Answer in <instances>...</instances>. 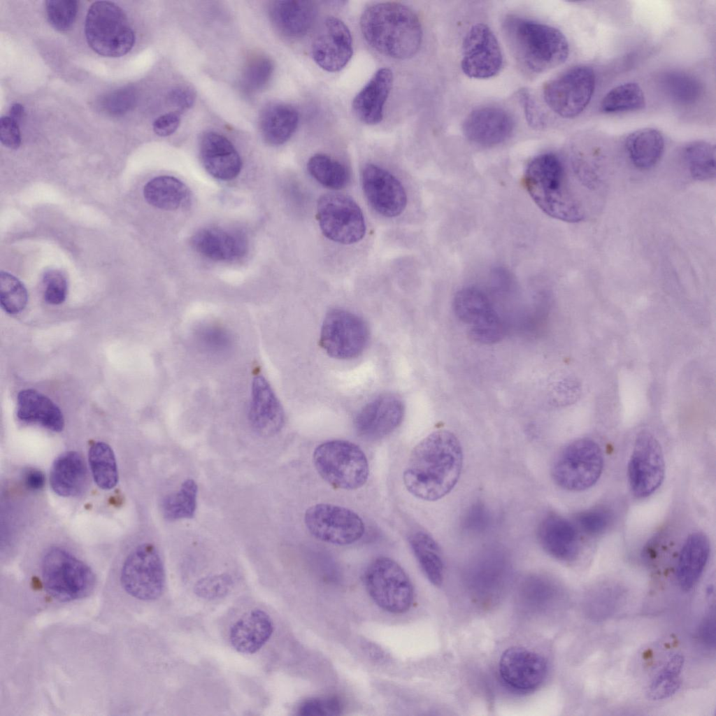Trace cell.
Masks as SVG:
<instances>
[{
  "label": "cell",
  "instance_id": "cell-1",
  "mask_svg": "<svg viewBox=\"0 0 716 716\" xmlns=\"http://www.w3.org/2000/svg\"><path fill=\"white\" fill-rule=\"evenodd\" d=\"M461 444L452 432L438 430L412 450L403 474L407 490L424 501H434L456 485L462 468Z\"/></svg>",
  "mask_w": 716,
  "mask_h": 716
},
{
  "label": "cell",
  "instance_id": "cell-2",
  "mask_svg": "<svg viewBox=\"0 0 716 716\" xmlns=\"http://www.w3.org/2000/svg\"><path fill=\"white\" fill-rule=\"evenodd\" d=\"M360 27L366 42L391 58L409 59L421 45L422 30L419 18L411 8L400 3L379 2L368 6L361 14Z\"/></svg>",
  "mask_w": 716,
  "mask_h": 716
},
{
  "label": "cell",
  "instance_id": "cell-3",
  "mask_svg": "<svg viewBox=\"0 0 716 716\" xmlns=\"http://www.w3.org/2000/svg\"><path fill=\"white\" fill-rule=\"evenodd\" d=\"M502 29L513 56L529 73L547 71L568 58V41L554 27L512 15L504 19Z\"/></svg>",
  "mask_w": 716,
  "mask_h": 716
},
{
  "label": "cell",
  "instance_id": "cell-4",
  "mask_svg": "<svg viewBox=\"0 0 716 716\" xmlns=\"http://www.w3.org/2000/svg\"><path fill=\"white\" fill-rule=\"evenodd\" d=\"M524 184L534 201L549 216L568 222L583 220L566 165L557 154L547 152L534 158L526 169Z\"/></svg>",
  "mask_w": 716,
  "mask_h": 716
},
{
  "label": "cell",
  "instance_id": "cell-5",
  "mask_svg": "<svg viewBox=\"0 0 716 716\" xmlns=\"http://www.w3.org/2000/svg\"><path fill=\"white\" fill-rule=\"evenodd\" d=\"M314 466L327 483L336 489L361 487L369 474L368 459L356 444L345 440L325 441L313 454Z\"/></svg>",
  "mask_w": 716,
  "mask_h": 716
},
{
  "label": "cell",
  "instance_id": "cell-6",
  "mask_svg": "<svg viewBox=\"0 0 716 716\" xmlns=\"http://www.w3.org/2000/svg\"><path fill=\"white\" fill-rule=\"evenodd\" d=\"M45 591L60 602H70L90 595L95 587L92 570L83 561L61 547L49 549L41 565Z\"/></svg>",
  "mask_w": 716,
  "mask_h": 716
},
{
  "label": "cell",
  "instance_id": "cell-7",
  "mask_svg": "<svg viewBox=\"0 0 716 716\" xmlns=\"http://www.w3.org/2000/svg\"><path fill=\"white\" fill-rule=\"evenodd\" d=\"M90 48L106 57H121L135 43V34L124 10L108 1H97L89 8L85 27Z\"/></svg>",
  "mask_w": 716,
  "mask_h": 716
},
{
  "label": "cell",
  "instance_id": "cell-8",
  "mask_svg": "<svg viewBox=\"0 0 716 716\" xmlns=\"http://www.w3.org/2000/svg\"><path fill=\"white\" fill-rule=\"evenodd\" d=\"M603 468V456L598 444L589 438H580L559 453L552 467V476L561 488L580 492L593 486Z\"/></svg>",
  "mask_w": 716,
  "mask_h": 716
},
{
  "label": "cell",
  "instance_id": "cell-9",
  "mask_svg": "<svg viewBox=\"0 0 716 716\" xmlns=\"http://www.w3.org/2000/svg\"><path fill=\"white\" fill-rule=\"evenodd\" d=\"M364 584L371 598L387 612L404 613L413 604V584L403 568L390 558L372 561L365 571Z\"/></svg>",
  "mask_w": 716,
  "mask_h": 716
},
{
  "label": "cell",
  "instance_id": "cell-10",
  "mask_svg": "<svg viewBox=\"0 0 716 716\" xmlns=\"http://www.w3.org/2000/svg\"><path fill=\"white\" fill-rule=\"evenodd\" d=\"M316 216L323 235L334 242L355 243L366 234L361 209L348 195L338 192L322 195L317 201Z\"/></svg>",
  "mask_w": 716,
  "mask_h": 716
},
{
  "label": "cell",
  "instance_id": "cell-11",
  "mask_svg": "<svg viewBox=\"0 0 716 716\" xmlns=\"http://www.w3.org/2000/svg\"><path fill=\"white\" fill-rule=\"evenodd\" d=\"M596 83L594 70L585 65L572 66L545 83L543 96L547 106L564 118L579 115L588 106Z\"/></svg>",
  "mask_w": 716,
  "mask_h": 716
},
{
  "label": "cell",
  "instance_id": "cell-12",
  "mask_svg": "<svg viewBox=\"0 0 716 716\" xmlns=\"http://www.w3.org/2000/svg\"><path fill=\"white\" fill-rule=\"evenodd\" d=\"M120 581L126 592L137 599L153 601L161 596L165 571L155 545L141 544L127 556L121 568Z\"/></svg>",
  "mask_w": 716,
  "mask_h": 716
},
{
  "label": "cell",
  "instance_id": "cell-13",
  "mask_svg": "<svg viewBox=\"0 0 716 716\" xmlns=\"http://www.w3.org/2000/svg\"><path fill=\"white\" fill-rule=\"evenodd\" d=\"M369 338L367 324L358 315L346 310H329L323 321L320 346L331 357L340 359L360 355Z\"/></svg>",
  "mask_w": 716,
  "mask_h": 716
},
{
  "label": "cell",
  "instance_id": "cell-14",
  "mask_svg": "<svg viewBox=\"0 0 716 716\" xmlns=\"http://www.w3.org/2000/svg\"><path fill=\"white\" fill-rule=\"evenodd\" d=\"M304 522L313 537L337 545L357 542L365 530L363 520L355 512L332 503H317L308 508Z\"/></svg>",
  "mask_w": 716,
  "mask_h": 716
},
{
  "label": "cell",
  "instance_id": "cell-15",
  "mask_svg": "<svg viewBox=\"0 0 716 716\" xmlns=\"http://www.w3.org/2000/svg\"><path fill=\"white\" fill-rule=\"evenodd\" d=\"M627 471L631 490L637 498L651 495L662 483L665 475L664 453L651 433L642 431L637 435Z\"/></svg>",
  "mask_w": 716,
  "mask_h": 716
},
{
  "label": "cell",
  "instance_id": "cell-16",
  "mask_svg": "<svg viewBox=\"0 0 716 716\" xmlns=\"http://www.w3.org/2000/svg\"><path fill=\"white\" fill-rule=\"evenodd\" d=\"M503 64L499 42L491 29L483 23L473 25L462 46L461 67L467 76L484 79L497 74Z\"/></svg>",
  "mask_w": 716,
  "mask_h": 716
},
{
  "label": "cell",
  "instance_id": "cell-17",
  "mask_svg": "<svg viewBox=\"0 0 716 716\" xmlns=\"http://www.w3.org/2000/svg\"><path fill=\"white\" fill-rule=\"evenodd\" d=\"M498 670L501 680L508 689L524 694L540 687L547 677L548 666L539 654L513 647L502 654Z\"/></svg>",
  "mask_w": 716,
  "mask_h": 716
},
{
  "label": "cell",
  "instance_id": "cell-18",
  "mask_svg": "<svg viewBox=\"0 0 716 716\" xmlns=\"http://www.w3.org/2000/svg\"><path fill=\"white\" fill-rule=\"evenodd\" d=\"M361 183L368 203L382 216L396 217L406 208L407 195L404 187L387 170L374 164H366Z\"/></svg>",
  "mask_w": 716,
  "mask_h": 716
},
{
  "label": "cell",
  "instance_id": "cell-19",
  "mask_svg": "<svg viewBox=\"0 0 716 716\" xmlns=\"http://www.w3.org/2000/svg\"><path fill=\"white\" fill-rule=\"evenodd\" d=\"M352 53V38L348 27L340 19L328 17L312 45L315 62L328 72H337L347 65Z\"/></svg>",
  "mask_w": 716,
  "mask_h": 716
},
{
  "label": "cell",
  "instance_id": "cell-20",
  "mask_svg": "<svg viewBox=\"0 0 716 716\" xmlns=\"http://www.w3.org/2000/svg\"><path fill=\"white\" fill-rule=\"evenodd\" d=\"M401 399L392 394L380 395L368 403L355 420L357 434L368 441L382 438L394 431L404 416Z\"/></svg>",
  "mask_w": 716,
  "mask_h": 716
},
{
  "label": "cell",
  "instance_id": "cell-21",
  "mask_svg": "<svg viewBox=\"0 0 716 716\" xmlns=\"http://www.w3.org/2000/svg\"><path fill=\"white\" fill-rule=\"evenodd\" d=\"M513 127V119L507 111L498 107L487 106L477 108L467 116L463 131L471 142L492 146L506 141Z\"/></svg>",
  "mask_w": 716,
  "mask_h": 716
},
{
  "label": "cell",
  "instance_id": "cell-22",
  "mask_svg": "<svg viewBox=\"0 0 716 716\" xmlns=\"http://www.w3.org/2000/svg\"><path fill=\"white\" fill-rule=\"evenodd\" d=\"M249 420L254 430L264 436L277 434L284 424L282 406L262 375L256 376L252 381Z\"/></svg>",
  "mask_w": 716,
  "mask_h": 716
},
{
  "label": "cell",
  "instance_id": "cell-23",
  "mask_svg": "<svg viewBox=\"0 0 716 716\" xmlns=\"http://www.w3.org/2000/svg\"><path fill=\"white\" fill-rule=\"evenodd\" d=\"M199 152L204 169L215 178L231 180L241 172L242 162L237 150L220 134L209 131L203 134Z\"/></svg>",
  "mask_w": 716,
  "mask_h": 716
},
{
  "label": "cell",
  "instance_id": "cell-24",
  "mask_svg": "<svg viewBox=\"0 0 716 716\" xmlns=\"http://www.w3.org/2000/svg\"><path fill=\"white\" fill-rule=\"evenodd\" d=\"M538 538L544 550L560 561H573L579 554L575 527L559 515L549 514L542 520L538 528Z\"/></svg>",
  "mask_w": 716,
  "mask_h": 716
},
{
  "label": "cell",
  "instance_id": "cell-25",
  "mask_svg": "<svg viewBox=\"0 0 716 716\" xmlns=\"http://www.w3.org/2000/svg\"><path fill=\"white\" fill-rule=\"evenodd\" d=\"M273 630V622L269 615L256 608L247 612L233 624L229 639L237 652L251 654L268 641Z\"/></svg>",
  "mask_w": 716,
  "mask_h": 716
},
{
  "label": "cell",
  "instance_id": "cell-26",
  "mask_svg": "<svg viewBox=\"0 0 716 716\" xmlns=\"http://www.w3.org/2000/svg\"><path fill=\"white\" fill-rule=\"evenodd\" d=\"M393 74L390 69H378L352 101V110L362 122L374 125L383 118L384 106L391 91Z\"/></svg>",
  "mask_w": 716,
  "mask_h": 716
},
{
  "label": "cell",
  "instance_id": "cell-27",
  "mask_svg": "<svg viewBox=\"0 0 716 716\" xmlns=\"http://www.w3.org/2000/svg\"><path fill=\"white\" fill-rule=\"evenodd\" d=\"M192 245L201 255L215 261L238 259L247 250V241L238 231L220 228H205L192 238Z\"/></svg>",
  "mask_w": 716,
  "mask_h": 716
},
{
  "label": "cell",
  "instance_id": "cell-28",
  "mask_svg": "<svg viewBox=\"0 0 716 716\" xmlns=\"http://www.w3.org/2000/svg\"><path fill=\"white\" fill-rule=\"evenodd\" d=\"M269 13L271 22L280 34L295 38L303 36L311 29L317 8L311 1H275L270 6Z\"/></svg>",
  "mask_w": 716,
  "mask_h": 716
},
{
  "label": "cell",
  "instance_id": "cell-29",
  "mask_svg": "<svg viewBox=\"0 0 716 716\" xmlns=\"http://www.w3.org/2000/svg\"><path fill=\"white\" fill-rule=\"evenodd\" d=\"M17 416L22 422L38 424L55 432L62 431L64 427L59 408L48 396L31 389L19 392Z\"/></svg>",
  "mask_w": 716,
  "mask_h": 716
},
{
  "label": "cell",
  "instance_id": "cell-30",
  "mask_svg": "<svg viewBox=\"0 0 716 716\" xmlns=\"http://www.w3.org/2000/svg\"><path fill=\"white\" fill-rule=\"evenodd\" d=\"M50 482L52 490L61 496L81 494L87 485V471L82 457L74 451L59 455L52 466Z\"/></svg>",
  "mask_w": 716,
  "mask_h": 716
},
{
  "label": "cell",
  "instance_id": "cell-31",
  "mask_svg": "<svg viewBox=\"0 0 716 716\" xmlns=\"http://www.w3.org/2000/svg\"><path fill=\"white\" fill-rule=\"evenodd\" d=\"M710 542L703 532L692 534L680 550L676 567V578L684 591H689L697 583L707 564Z\"/></svg>",
  "mask_w": 716,
  "mask_h": 716
},
{
  "label": "cell",
  "instance_id": "cell-32",
  "mask_svg": "<svg viewBox=\"0 0 716 716\" xmlns=\"http://www.w3.org/2000/svg\"><path fill=\"white\" fill-rule=\"evenodd\" d=\"M299 113L292 106L271 103L261 113L260 131L263 138L270 145H279L287 141L296 129Z\"/></svg>",
  "mask_w": 716,
  "mask_h": 716
},
{
  "label": "cell",
  "instance_id": "cell-33",
  "mask_svg": "<svg viewBox=\"0 0 716 716\" xmlns=\"http://www.w3.org/2000/svg\"><path fill=\"white\" fill-rule=\"evenodd\" d=\"M625 148L631 163L638 169L647 170L654 166L664 151V139L659 131L644 128L630 134Z\"/></svg>",
  "mask_w": 716,
  "mask_h": 716
},
{
  "label": "cell",
  "instance_id": "cell-34",
  "mask_svg": "<svg viewBox=\"0 0 716 716\" xmlns=\"http://www.w3.org/2000/svg\"><path fill=\"white\" fill-rule=\"evenodd\" d=\"M143 195L151 206L162 210H173L187 201V187L178 178L159 176L148 181L143 188Z\"/></svg>",
  "mask_w": 716,
  "mask_h": 716
},
{
  "label": "cell",
  "instance_id": "cell-35",
  "mask_svg": "<svg viewBox=\"0 0 716 716\" xmlns=\"http://www.w3.org/2000/svg\"><path fill=\"white\" fill-rule=\"evenodd\" d=\"M409 543L427 579L435 586H441L443 580L444 565L438 543L431 536L422 531L411 534Z\"/></svg>",
  "mask_w": 716,
  "mask_h": 716
},
{
  "label": "cell",
  "instance_id": "cell-36",
  "mask_svg": "<svg viewBox=\"0 0 716 716\" xmlns=\"http://www.w3.org/2000/svg\"><path fill=\"white\" fill-rule=\"evenodd\" d=\"M307 170L317 182L333 190L345 188L350 181L346 166L326 154L313 155L308 161Z\"/></svg>",
  "mask_w": 716,
  "mask_h": 716
},
{
  "label": "cell",
  "instance_id": "cell-37",
  "mask_svg": "<svg viewBox=\"0 0 716 716\" xmlns=\"http://www.w3.org/2000/svg\"><path fill=\"white\" fill-rule=\"evenodd\" d=\"M88 458L96 484L103 489L113 488L118 482V471L111 448L103 442H94L89 448Z\"/></svg>",
  "mask_w": 716,
  "mask_h": 716
},
{
  "label": "cell",
  "instance_id": "cell-38",
  "mask_svg": "<svg viewBox=\"0 0 716 716\" xmlns=\"http://www.w3.org/2000/svg\"><path fill=\"white\" fill-rule=\"evenodd\" d=\"M457 317L470 326L493 310L487 296L475 287H466L457 292L453 300Z\"/></svg>",
  "mask_w": 716,
  "mask_h": 716
},
{
  "label": "cell",
  "instance_id": "cell-39",
  "mask_svg": "<svg viewBox=\"0 0 716 716\" xmlns=\"http://www.w3.org/2000/svg\"><path fill=\"white\" fill-rule=\"evenodd\" d=\"M197 485L192 479L185 480L178 491L166 496L161 504L167 520L192 518L196 508Z\"/></svg>",
  "mask_w": 716,
  "mask_h": 716
},
{
  "label": "cell",
  "instance_id": "cell-40",
  "mask_svg": "<svg viewBox=\"0 0 716 716\" xmlns=\"http://www.w3.org/2000/svg\"><path fill=\"white\" fill-rule=\"evenodd\" d=\"M684 661V657L680 654H675L668 659L648 686L646 692L648 699L653 701L663 700L678 692L681 685L680 675Z\"/></svg>",
  "mask_w": 716,
  "mask_h": 716
},
{
  "label": "cell",
  "instance_id": "cell-41",
  "mask_svg": "<svg viewBox=\"0 0 716 716\" xmlns=\"http://www.w3.org/2000/svg\"><path fill=\"white\" fill-rule=\"evenodd\" d=\"M645 98L642 88L636 83L620 85L603 98L600 108L605 113H617L643 109Z\"/></svg>",
  "mask_w": 716,
  "mask_h": 716
},
{
  "label": "cell",
  "instance_id": "cell-42",
  "mask_svg": "<svg viewBox=\"0 0 716 716\" xmlns=\"http://www.w3.org/2000/svg\"><path fill=\"white\" fill-rule=\"evenodd\" d=\"M684 159L691 176L697 180H708L715 176V148L710 143L698 141L690 143L684 150Z\"/></svg>",
  "mask_w": 716,
  "mask_h": 716
},
{
  "label": "cell",
  "instance_id": "cell-43",
  "mask_svg": "<svg viewBox=\"0 0 716 716\" xmlns=\"http://www.w3.org/2000/svg\"><path fill=\"white\" fill-rule=\"evenodd\" d=\"M662 85L666 93L681 104L693 103L698 100L701 92L699 82L682 72L666 73L662 78Z\"/></svg>",
  "mask_w": 716,
  "mask_h": 716
},
{
  "label": "cell",
  "instance_id": "cell-44",
  "mask_svg": "<svg viewBox=\"0 0 716 716\" xmlns=\"http://www.w3.org/2000/svg\"><path fill=\"white\" fill-rule=\"evenodd\" d=\"M28 301L27 291L21 281L12 274L0 272L1 306L9 314L22 312Z\"/></svg>",
  "mask_w": 716,
  "mask_h": 716
},
{
  "label": "cell",
  "instance_id": "cell-45",
  "mask_svg": "<svg viewBox=\"0 0 716 716\" xmlns=\"http://www.w3.org/2000/svg\"><path fill=\"white\" fill-rule=\"evenodd\" d=\"M196 337L199 348L212 355H223L229 352L232 346L230 334L218 326H204L199 329Z\"/></svg>",
  "mask_w": 716,
  "mask_h": 716
},
{
  "label": "cell",
  "instance_id": "cell-46",
  "mask_svg": "<svg viewBox=\"0 0 716 716\" xmlns=\"http://www.w3.org/2000/svg\"><path fill=\"white\" fill-rule=\"evenodd\" d=\"M273 70L271 61L265 57H257L251 59L243 71V89L249 93L262 89L269 81Z\"/></svg>",
  "mask_w": 716,
  "mask_h": 716
},
{
  "label": "cell",
  "instance_id": "cell-47",
  "mask_svg": "<svg viewBox=\"0 0 716 716\" xmlns=\"http://www.w3.org/2000/svg\"><path fill=\"white\" fill-rule=\"evenodd\" d=\"M47 17L57 31H65L73 25L77 15L78 1L75 0H48L45 1Z\"/></svg>",
  "mask_w": 716,
  "mask_h": 716
},
{
  "label": "cell",
  "instance_id": "cell-48",
  "mask_svg": "<svg viewBox=\"0 0 716 716\" xmlns=\"http://www.w3.org/2000/svg\"><path fill=\"white\" fill-rule=\"evenodd\" d=\"M233 580L227 573L206 576L194 585V594L206 600H215L227 596L233 587Z\"/></svg>",
  "mask_w": 716,
  "mask_h": 716
},
{
  "label": "cell",
  "instance_id": "cell-49",
  "mask_svg": "<svg viewBox=\"0 0 716 716\" xmlns=\"http://www.w3.org/2000/svg\"><path fill=\"white\" fill-rule=\"evenodd\" d=\"M470 336L476 342L492 344L503 336L504 327L495 310L470 326Z\"/></svg>",
  "mask_w": 716,
  "mask_h": 716
},
{
  "label": "cell",
  "instance_id": "cell-50",
  "mask_svg": "<svg viewBox=\"0 0 716 716\" xmlns=\"http://www.w3.org/2000/svg\"><path fill=\"white\" fill-rule=\"evenodd\" d=\"M575 522L585 534L597 536L605 532L613 522V515L604 508H595L579 513Z\"/></svg>",
  "mask_w": 716,
  "mask_h": 716
},
{
  "label": "cell",
  "instance_id": "cell-51",
  "mask_svg": "<svg viewBox=\"0 0 716 716\" xmlns=\"http://www.w3.org/2000/svg\"><path fill=\"white\" fill-rule=\"evenodd\" d=\"M136 101L135 89L126 86L106 94L101 101V108L108 114L120 115L132 109Z\"/></svg>",
  "mask_w": 716,
  "mask_h": 716
},
{
  "label": "cell",
  "instance_id": "cell-52",
  "mask_svg": "<svg viewBox=\"0 0 716 716\" xmlns=\"http://www.w3.org/2000/svg\"><path fill=\"white\" fill-rule=\"evenodd\" d=\"M43 297L45 301L52 305L63 303L67 294V281L64 275L57 270H50L44 274Z\"/></svg>",
  "mask_w": 716,
  "mask_h": 716
},
{
  "label": "cell",
  "instance_id": "cell-53",
  "mask_svg": "<svg viewBox=\"0 0 716 716\" xmlns=\"http://www.w3.org/2000/svg\"><path fill=\"white\" fill-rule=\"evenodd\" d=\"M343 705L336 696L311 698L303 701L298 709V714L304 716L338 715Z\"/></svg>",
  "mask_w": 716,
  "mask_h": 716
},
{
  "label": "cell",
  "instance_id": "cell-54",
  "mask_svg": "<svg viewBox=\"0 0 716 716\" xmlns=\"http://www.w3.org/2000/svg\"><path fill=\"white\" fill-rule=\"evenodd\" d=\"M616 591L611 587H601L596 590L594 594L590 596L588 599L587 606H589L591 615L595 616H606L610 613L611 610L616 606L617 600Z\"/></svg>",
  "mask_w": 716,
  "mask_h": 716
},
{
  "label": "cell",
  "instance_id": "cell-55",
  "mask_svg": "<svg viewBox=\"0 0 716 716\" xmlns=\"http://www.w3.org/2000/svg\"><path fill=\"white\" fill-rule=\"evenodd\" d=\"M489 516L485 507L480 503L473 505L464 519V529L470 532L479 533L488 526Z\"/></svg>",
  "mask_w": 716,
  "mask_h": 716
},
{
  "label": "cell",
  "instance_id": "cell-56",
  "mask_svg": "<svg viewBox=\"0 0 716 716\" xmlns=\"http://www.w3.org/2000/svg\"><path fill=\"white\" fill-rule=\"evenodd\" d=\"M0 140L6 147L16 150L21 144L19 124L9 116H2L0 120Z\"/></svg>",
  "mask_w": 716,
  "mask_h": 716
},
{
  "label": "cell",
  "instance_id": "cell-57",
  "mask_svg": "<svg viewBox=\"0 0 716 716\" xmlns=\"http://www.w3.org/2000/svg\"><path fill=\"white\" fill-rule=\"evenodd\" d=\"M168 100L174 108L179 110H184L192 106L195 100V94L188 87H176L169 92Z\"/></svg>",
  "mask_w": 716,
  "mask_h": 716
},
{
  "label": "cell",
  "instance_id": "cell-58",
  "mask_svg": "<svg viewBox=\"0 0 716 716\" xmlns=\"http://www.w3.org/2000/svg\"><path fill=\"white\" fill-rule=\"evenodd\" d=\"M180 122V117L176 113H169L157 117L153 122L155 133L159 136H167L173 134Z\"/></svg>",
  "mask_w": 716,
  "mask_h": 716
},
{
  "label": "cell",
  "instance_id": "cell-59",
  "mask_svg": "<svg viewBox=\"0 0 716 716\" xmlns=\"http://www.w3.org/2000/svg\"><path fill=\"white\" fill-rule=\"evenodd\" d=\"M22 481L27 489L37 491L43 488L45 484V476L40 470L30 468L24 471Z\"/></svg>",
  "mask_w": 716,
  "mask_h": 716
},
{
  "label": "cell",
  "instance_id": "cell-60",
  "mask_svg": "<svg viewBox=\"0 0 716 716\" xmlns=\"http://www.w3.org/2000/svg\"><path fill=\"white\" fill-rule=\"evenodd\" d=\"M521 99L524 101V106L528 122L535 127H541L543 119L538 108L527 93H522Z\"/></svg>",
  "mask_w": 716,
  "mask_h": 716
},
{
  "label": "cell",
  "instance_id": "cell-61",
  "mask_svg": "<svg viewBox=\"0 0 716 716\" xmlns=\"http://www.w3.org/2000/svg\"><path fill=\"white\" fill-rule=\"evenodd\" d=\"M715 632L714 615H709L701 623L699 636L704 644L711 647L715 645Z\"/></svg>",
  "mask_w": 716,
  "mask_h": 716
},
{
  "label": "cell",
  "instance_id": "cell-62",
  "mask_svg": "<svg viewBox=\"0 0 716 716\" xmlns=\"http://www.w3.org/2000/svg\"><path fill=\"white\" fill-rule=\"evenodd\" d=\"M24 112V106L19 103H15L10 106L8 116L19 124L23 117Z\"/></svg>",
  "mask_w": 716,
  "mask_h": 716
}]
</instances>
